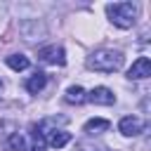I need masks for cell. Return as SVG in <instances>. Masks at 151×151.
I'll return each instance as SVG.
<instances>
[{
  "label": "cell",
  "mask_w": 151,
  "mask_h": 151,
  "mask_svg": "<svg viewBox=\"0 0 151 151\" xmlns=\"http://www.w3.org/2000/svg\"><path fill=\"white\" fill-rule=\"evenodd\" d=\"M123 61H125V57L118 50H97L87 59V68L99 71V73H113V71L123 68Z\"/></svg>",
  "instance_id": "cell-1"
},
{
  "label": "cell",
  "mask_w": 151,
  "mask_h": 151,
  "mask_svg": "<svg viewBox=\"0 0 151 151\" xmlns=\"http://www.w3.org/2000/svg\"><path fill=\"white\" fill-rule=\"evenodd\" d=\"M38 59L45 61V64H52V66H64V64H66V54H64V50L57 47V45L42 47V50L38 52Z\"/></svg>",
  "instance_id": "cell-3"
},
{
  "label": "cell",
  "mask_w": 151,
  "mask_h": 151,
  "mask_svg": "<svg viewBox=\"0 0 151 151\" xmlns=\"http://www.w3.org/2000/svg\"><path fill=\"white\" fill-rule=\"evenodd\" d=\"M45 83H47V76H45L42 71H35V73L26 80V90H28L31 94H38V92L45 87Z\"/></svg>",
  "instance_id": "cell-8"
},
{
  "label": "cell",
  "mask_w": 151,
  "mask_h": 151,
  "mask_svg": "<svg viewBox=\"0 0 151 151\" xmlns=\"http://www.w3.org/2000/svg\"><path fill=\"white\" fill-rule=\"evenodd\" d=\"M87 101H92V104H101V106H111V104H116V94L109 90V87H94L90 94H87Z\"/></svg>",
  "instance_id": "cell-6"
},
{
  "label": "cell",
  "mask_w": 151,
  "mask_h": 151,
  "mask_svg": "<svg viewBox=\"0 0 151 151\" xmlns=\"http://www.w3.org/2000/svg\"><path fill=\"white\" fill-rule=\"evenodd\" d=\"M76 151H104V149H101V146H94V144H90V142H83V144L76 146Z\"/></svg>",
  "instance_id": "cell-14"
},
{
  "label": "cell",
  "mask_w": 151,
  "mask_h": 151,
  "mask_svg": "<svg viewBox=\"0 0 151 151\" xmlns=\"http://www.w3.org/2000/svg\"><path fill=\"white\" fill-rule=\"evenodd\" d=\"M106 14L118 28H130L137 21L139 5L137 2H111V5H106Z\"/></svg>",
  "instance_id": "cell-2"
},
{
  "label": "cell",
  "mask_w": 151,
  "mask_h": 151,
  "mask_svg": "<svg viewBox=\"0 0 151 151\" xmlns=\"http://www.w3.org/2000/svg\"><path fill=\"white\" fill-rule=\"evenodd\" d=\"M149 76H151V59H149V57L134 59L132 66H130V71H127V78H130V80H144V78H149Z\"/></svg>",
  "instance_id": "cell-4"
},
{
  "label": "cell",
  "mask_w": 151,
  "mask_h": 151,
  "mask_svg": "<svg viewBox=\"0 0 151 151\" xmlns=\"http://www.w3.org/2000/svg\"><path fill=\"white\" fill-rule=\"evenodd\" d=\"M52 149H61V146H66L68 142H71V132H64V130H52L50 132V137L45 139Z\"/></svg>",
  "instance_id": "cell-7"
},
{
  "label": "cell",
  "mask_w": 151,
  "mask_h": 151,
  "mask_svg": "<svg viewBox=\"0 0 151 151\" xmlns=\"http://www.w3.org/2000/svg\"><path fill=\"white\" fill-rule=\"evenodd\" d=\"M7 144H9L12 151H26V139H24V134H19V132H14V134L7 139Z\"/></svg>",
  "instance_id": "cell-13"
},
{
  "label": "cell",
  "mask_w": 151,
  "mask_h": 151,
  "mask_svg": "<svg viewBox=\"0 0 151 151\" xmlns=\"http://www.w3.org/2000/svg\"><path fill=\"white\" fill-rule=\"evenodd\" d=\"M14 132H17V123L2 118V120H0V139H9Z\"/></svg>",
  "instance_id": "cell-12"
},
{
  "label": "cell",
  "mask_w": 151,
  "mask_h": 151,
  "mask_svg": "<svg viewBox=\"0 0 151 151\" xmlns=\"http://www.w3.org/2000/svg\"><path fill=\"white\" fill-rule=\"evenodd\" d=\"M64 99H66V104H83V101L87 99V94H85V90H83L80 85H73V87L66 90Z\"/></svg>",
  "instance_id": "cell-9"
},
{
  "label": "cell",
  "mask_w": 151,
  "mask_h": 151,
  "mask_svg": "<svg viewBox=\"0 0 151 151\" xmlns=\"http://www.w3.org/2000/svg\"><path fill=\"white\" fill-rule=\"evenodd\" d=\"M5 61L12 71H26L28 68V57H24V54H9Z\"/></svg>",
  "instance_id": "cell-11"
},
{
  "label": "cell",
  "mask_w": 151,
  "mask_h": 151,
  "mask_svg": "<svg viewBox=\"0 0 151 151\" xmlns=\"http://www.w3.org/2000/svg\"><path fill=\"white\" fill-rule=\"evenodd\" d=\"M109 127H111V123H109L106 118H92V120H87V123L83 125V130L90 132V134H94V132H106Z\"/></svg>",
  "instance_id": "cell-10"
},
{
  "label": "cell",
  "mask_w": 151,
  "mask_h": 151,
  "mask_svg": "<svg viewBox=\"0 0 151 151\" xmlns=\"http://www.w3.org/2000/svg\"><path fill=\"white\" fill-rule=\"evenodd\" d=\"M0 92H2V80H0Z\"/></svg>",
  "instance_id": "cell-15"
},
{
  "label": "cell",
  "mask_w": 151,
  "mask_h": 151,
  "mask_svg": "<svg viewBox=\"0 0 151 151\" xmlns=\"http://www.w3.org/2000/svg\"><path fill=\"white\" fill-rule=\"evenodd\" d=\"M118 130H120L125 137H134V134L144 132V120L137 118V116H125V118H120Z\"/></svg>",
  "instance_id": "cell-5"
}]
</instances>
